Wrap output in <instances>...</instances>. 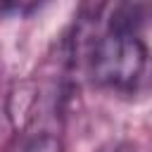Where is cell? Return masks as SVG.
Wrapping results in <instances>:
<instances>
[{
  "instance_id": "3",
  "label": "cell",
  "mask_w": 152,
  "mask_h": 152,
  "mask_svg": "<svg viewBox=\"0 0 152 152\" xmlns=\"http://www.w3.org/2000/svg\"><path fill=\"white\" fill-rule=\"evenodd\" d=\"M45 0H0V5L7 10V12H14V14H28L33 12L36 7H40Z\"/></svg>"
},
{
  "instance_id": "4",
  "label": "cell",
  "mask_w": 152,
  "mask_h": 152,
  "mask_svg": "<svg viewBox=\"0 0 152 152\" xmlns=\"http://www.w3.org/2000/svg\"><path fill=\"white\" fill-rule=\"evenodd\" d=\"M102 152H138V150H133L131 145H114V147H109V150H102Z\"/></svg>"
},
{
  "instance_id": "2",
  "label": "cell",
  "mask_w": 152,
  "mask_h": 152,
  "mask_svg": "<svg viewBox=\"0 0 152 152\" xmlns=\"http://www.w3.org/2000/svg\"><path fill=\"white\" fill-rule=\"evenodd\" d=\"M147 17H150V0H116L107 26L140 33V28L147 24Z\"/></svg>"
},
{
  "instance_id": "1",
  "label": "cell",
  "mask_w": 152,
  "mask_h": 152,
  "mask_svg": "<svg viewBox=\"0 0 152 152\" xmlns=\"http://www.w3.org/2000/svg\"><path fill=\"white\" fill-rule=\"evenodd\" d=\"M147 66V45L140 33L107 26L90 50V76L114 90H133Z\"/></svg>"
}]
</instances>
